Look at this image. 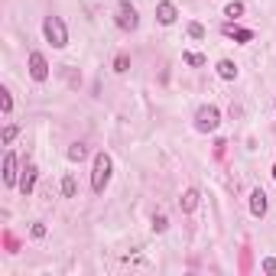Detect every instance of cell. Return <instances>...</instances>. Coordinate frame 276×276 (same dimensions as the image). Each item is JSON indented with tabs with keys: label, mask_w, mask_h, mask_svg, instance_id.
Listing matches in <instances>:
<instances>
[{
	"label": "cell",
	"mask_w": 276,
	"mask_h": 276,
	"mask_svg": "<svg viewBox=\"0 0 276 276\" xmlns=\"http://www.w3.org/2000/svg\"><path fill=\"white\" fill-rule=\"evenodd\" d=\"M240 13H244V4H237V0L224 7V16H231V20H234V16H240Z\"/></svg>",
	"instance_id": "17"
},
{
	"label": "cell",
	"mask_w": 276,
	"mask_h": 276,
	"mask_svg": "<svg viewBox=\"0 0 276 276\" xmlns=\"http://www.w3.org/2000/svg\"><path fill=\"white\" fill-rule=\"evenodd\" d=\"M42 33H46V39H49L56 49H65V46H68V30H65V23H62L59 16H46Z\"/></svg>",
	"instance_id": "2"
},
{
	"label": "cell",
	"mask_w": 276,
	"mask_h": 276,
	"mask_svg": "<svg viewBox=\"0 0 276 276\" xmlns=\"http://www.w3.org/2000/svg\"><path fill=\"white\" fill-rule=\"evenodd\" d=\"M182 62H185V65H195V68H198V65H205V56H198V52H182Z\"/></svg>",
	"instance_id": "14"
},
{
	"label": "cell",
	"mask_w": 276,
	"mask_h": 276,
	"mask_svg": "<svg viewBox=\"0 0 276 276\" xmlns=\"http://www.w3.org/2000/svg\"><path fill=\"white\" fill-rule=\"evenodd\" d=\"M127 68H130V59H127V56H123V52H120V56L114 59V72H120V75H123V72H127Z\"/></svg>",
	"instance_id": "16"
},
{
	"label": "cell",
	"mask_w": 276,
	"mask_h": 276,
	"mask_svg": "<svg viewBox=\"0 0 276 276\" xmlns=\"http://www.w3.org/2000/svg\"><path fill=\"white\" fill-rule=\"evenodd\" d=\"M218 75L224 78V82H231V78H237V65H234L231 59H221V62H218Z\"/></svg>",
	"instance_id": "10"
},
{
	"label": "cell",
	"mask_w": 276,
	"mask_h": 276,
	"mask_svg": "<svg viewBox=\"0 0 276 276\" xmlns=\"http://www.w3.org/2000/svg\"><path fill=\"white\" fill-rule=\"evenodd\" d=\"M4 185H7V189L20 185V169H16V156L13 153L4 156Z\"/></svg>",
	"instance_id": "6"
},
{
	"label": "cell",
	"mask_w": 276,
	"mask_h": 276,
	"mask_svg": "<svg viewBox=\"0 0 276 276\" xmlns=\"http://www.w3.org/2000/svg\"><path fill=\"white\" fill-rule=\"evenodd\" d=\"M224 33H228L231 39H237V42H250V39H254L250 30H237V26H224Z\"/></svg>",
	"instance_id": "12"
},
{
	"label": "cell",
	"mask_w": 276,
	"mask_h": 276,
	"mask_svg": "<svg viewBox=\"0 0 276 276\" xmlns=\"http://www.w3.org/2000/svg\"><path fill=\"white\" fill-rule=\"evenodd\" d=\"M169 228V221H166V215H156L153 218V231H156V234H163V231Z\"/></svg>",
	"instance_id": "20"
},
{
	"label": "cell",
	"mask_w": 276,
	"mask_h": 276,
	"mask_svg": "<svg viewBox=\"0 0 276 276\" xmlns=\"http://www.w3.org/2000/svg\"><path fill=\"white\" fill-rule=\"evenodd\" d=\"M218 123H221V114L218 108H198V114H195V130L198 133H211V130H218Z\"/></svg>",
	"instance_id": "3"
},
{
	"label": "cell",
	"mask_w": 276,
	"mask_h": 276,
	"mask_svg": "<svg viewBox=\"0 0 276 276\" xmlns=\"http://www.w3.org/2000/svg\"><path fill=\"white\" fill-rule=\"evenodd\" d=\"M111 172H114V163H111V156L101 149V153L94 156V172H91V189H94L97 195H101L104 189H108V182H111Z\"/></svg>",
	"instance_id": "1"
},
{
	"label": "cell",
	"mask_w": 276,
	"mask_h": 276,
	"mask_svg": "<svg viewBox=\"0 0 276 276\" xmlns=\"http://www.w3.org/2000/svg\"><path fill=\"white\" fill-rule=\"evenodd\" d=\"M273 179H276V166H273Z\"/></svg>",
	"instance_id": "24"
},
{
	"label": "cell",
	"mask_w": 276,
	"mask_h": 276,
	"mask_svg": "<svg viewBox=\"0 0 276 276\" xmlns=\"http://www.w3.org/2000/svg\"><path fill=\"white\" fill-rule=\"evenodd\" d=\"M189 36L192 39H205V26L202 23H189Z\"/></svg>",
	"instance_id": "19"
},
{
	"label": "cell",
	"mask_w": 276,
	"mask_h": 276,
	"mask_svg": "<svg viewBox=\"0 0 276 276\" xmlns=\"http://www.w3.org/2000/svg\"><path fill=\"white\" fill-rule=\"evenodd\" d=\"M75 192H78L75 175H65V179H62V195H65V198H75Z\"/></svg>",
	"instance_id": "13"
},
{
	"label": "cell",
	"mask_w": 276,
	"mask_h": 276,
	"mask_svg": "<svg viewBox=\"0 0 276 276\" xmlns=\"http://www.w3.org/2000/svg\"><path fill=\"white\" fill-rule=\"evenodd\" d=\"M117 26L123 33H133L140 26V16H137V7H133V4H120L117 7Z\"/></svg>",
	"instance_id": "4"
},
{
	"label": "cell",
	"mask_w": 276,
	"mask_h": 276,
	"mask_svg": "<svg viewBox=\"0 0 276 276\" xmlns=\"http://www.w3.org/2000/svg\"><path fill=\"white\" fill-rule=\"evenodd\" d=\"M175 16H179V10H175V4H169V0H163V4H156V20L163 26H172Z\"/></svg>",
	"instance_id": "7"
},
{
	"label": "cell",
	"mask_w": 276,
	"mask_h": 276,
	"mask_svg": "<svg viewBox=\"0 0 276 276\" xmlns=\"http://www.w3.org/2000/svg\"><path fill=\"white\" fill-rule=\"evenodd\" d=\"M36 175L39 172H36V166H33V163L23 169V175H20V192L23 195H33V189H36Z\"/></svg>",
	"instance_id": "8"
},
{
	"label": "cell",
	"mask_w": 276,
	"mask_h": 276,
	"mask_svg": "<svg viewBox=\"0 0 276 276\" xmlns=\"http://www.w3.org/2000/svg\"><path fill=\"white\" fill-rule=\"evenodd\" d=\"M30 234H33V237H46V224H33Z\"/></svg>",
	"instance_id": "22"
},
{
	"label": "cell",
	"mask_w": 276,
	"mask_h": 276,
	"mask_svg": "<svg viewBox=\"0 0 276 276\" xmlns=\"http://www.w3.org/2000/svg\"><path fill=\"white\" fill-rule=\"evenodd\" d=\"M263 270H266V273H276V257H266V260H263Z\"/></svg>",
	"instance_id": "23"
},
{
	"label": "cell",
	"mask_w": 276,
	"mask_h": 276,
	"mask_svg": "<svg viewBox=\"0 0 276 276\" xmlns=\"http://www.w3.org/2000/svg\"><path fill=\"white\" fill-rule=\"evenodd\" d=\"M250 211H254V218H263L266 215V192L263 189H254L250 192Z\"/></svg>",
	"instance_id": "9"
},
{
	"label": "cell",
	"mask_w": 276,
	"mask_h": 276,
	"mask_svg": "<svg viewBox=\"0 0 276 276\" xmlns=\"http://www.w3.org/2000/svg\"><path fill=\"white\" fill-rule=\"evenodd\" d=\"M10 108H13V97H10V91L4 88V91H0V111H4V114H10Z\"/></svg>",
	"instance_id": "15"
},
{
	"label": "cell",
	"mask_w": 276,
	"mask_h": 276,
	"mask_svg": "<svg viewBox=\"0 0 276 276\" xmlns=\"http://www.w3.org/2000/svg\"><path fill=\"white\" fill-rule=\"evenodd\" d=\"M85 153H88V149H85L82 143H75L72 149H68V159H85Z\"/></svg>",
	"instance_id": "21"
},
{
	"label": "cell",
	"mask_w": 276,
	"mask_h": 276,
	"mask_svg": "<svg viewBox=\"0 0 276 276\" xmlns=\"http://www.w3.org/2000/svg\"><path fill=\"white\" fill-rule=\"evenodd\" d=\"M30 75L36 78V82H46L49 78V62L42 52H30Z\"/></svg>",
	"instance_id": "5"
},
{
	"label": "cell",
	"mask_w": 276,
	"mask_h": 276,
	"mask_svg": "<svg viewBox=\"0 0 276 276\" xmlns=\"http://www.w3.org/2000/svg\"><path fill=\"white\" fill-rule=\"evenodd\" d=\"M195 205H198V192L189 189V192L179 198V208H182V211H195Z\"/></svg>",
	"instance_id": "11"
},
{
	"label": "cell",
	"mask_w": 276,
	"mask_h": 276,
	"mask_svg": "<svg viewBox=\"0 0 276 276\" xmlns=\"http://www.w3.org/2000/svg\"><path fill=\"white\" fill-rule=\"evenodd\" d=\"M16 133H20V127H16V123L4 127V143H13V140H16Z\"/></svg>",
	"instance_id": "18"
}]
</instances>
